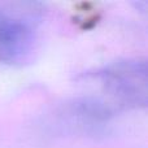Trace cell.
I'll use <instances>...</instances> for the list:
<instances>
[{"label":"cell","instance_id":"3","mask_svg":"<svg viewBox=\"0 0 148 148\" xmlns=\"http://www.w3.org/2000/svg\"><path fill=\"white\" fill-rule=\"evenodd\" d=\"M109 117L110 109L104 103L84 99L65 104L55 114V118L59 120L55 125L69 131H91L108 122Z\"/></svg>","mask_w":148,"mask_h":148},{"label":"cell","instance_id":"1","mask_svg":"<svg viewBox=\"0 0 148 148\" xmlns=\"http://www.w3.org/2000/svg\"><path fill=\"white\" fill-rule=\"evenodd\" d=\"M107 92L125 105H144L147 99L146 64L136 60L118 61L101 73Z\"/></svg>","mask_w":148,"mask_h":148},{"label":"cell","instance_id":"2","mask_svg":"<svg viewBox=\"0 0 148 148\" xmlns=\"http://www.w3.org/2000/svg\"><path fill=\"white\" fill-rule=\"evenodd\" d=\"M34 46V31L27 21L0 10V61L16 64L26 59Z\"/></svg>","mask_w":148,"mask_h":148}]
</instances>
